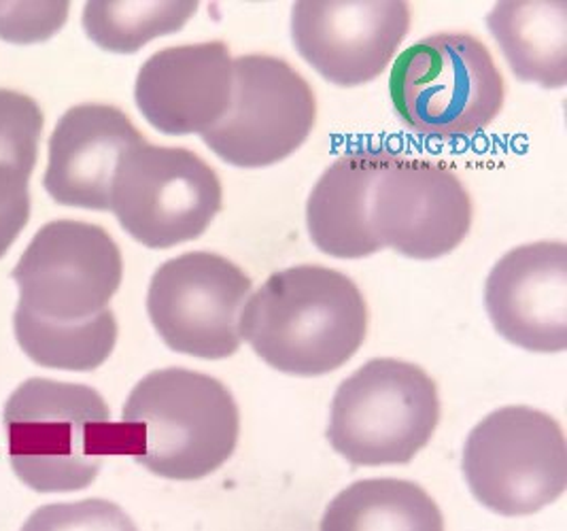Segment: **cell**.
<instances>
[{
  "label": "cell",
  "instance_id": "e0dca14e",
  "mask_svg": "<svg viewBox=\"0 0 567 531\" xmlns=\"http://www.w3.org/2000/svg\"><path fill=\"white\" fill-rule=\"evenodd\" d=\"M487 28L516 79L561 90L567 83L566 0L495 2Z\"/></svg>",
  "mask_w": 567,
  "mask_h": 531
},
{
  "label": "cell",
  "instance_id": "ac0fdd59",
  "mask_svg": "<svg viewBox=\"0 0 567 531\" xmlns=\"http://www.w3.org/2000/svg\"><path fill=\"white\" fill-rule=\"evenodd\" d=\"M319 531H444V517L416 482L365 479L336 496Z\"/></svg>",
  "mask_w": 567,
  "mask_h": 531
},
{
  "label": "cell",
  "instance_id": "8992f818",
  "mask_svg": "<svg viewBox=\"0 0 567 531\" xmlns=\"http://www.w3.org/2000/svg\"><path fill=\"white\" fill-rule=\"evenodd\" d=\"M462 468L483 507L502 517H527L566 491V436L538 408L504 406L470 431Z\"/></svg>",
  "mask_w": 567,
  "mask_h": 531
},
{
  "label": "cell",
  "instance_id": "52a82bcc",
  "mask_svg": "<svg viewBox=\"0 0 567 531\" xmlns=\"http://www.w3.org/2000/svg\"><path fill=\"white\" fill-rule=\"evenodd\" d=\"M221 203V181L198 153L145 141L122 155L109 211L143 247L171 249L203 236Z\"/></svg>",
  "mask_w": 567,
  "mask_h": 531
},
{
  "label": "cell",
  "instance_id": "7402d4cb",
  "mask_svg": "<svg viewBox=\"0 0 567 531\" xmlns=\"http://www.w3.org/2000/svg\"><path fill=\"white\" fill-rule=\"evenodd\" d=\"M22 531H138L124 508L90 498L69 504L37 508Z\"/></svg>",
  "mask_w": 567,
  "mask_h": 531
},
{
  "label": "cell",
  "instance_id": "6da1fadb",
  "mask_svg": "<svg viewBox=\"0 0 567 531\" xmlns=\"http://www.w3.org/2000/svg\"><path fill=\"white\" fill-rule=\"evenodd\" d=\"M238 329L270 368L291 377H323L360 351L368 306L353 278L302 264L272 273L251 294Z\"/></svg>",
  "mask_w": 567,
  "mask_h": 531
},
{
  "label": "cell",
  "instance_id": "9c48e42d",
  "mask_svg": "<svg viewBox=\"0 0 567 531\" xmlns=\"http://www.w3.org/2000/svg\"><path fill=\"white\" fill-rule=\"evenodd\" d=\"M124 277L117 243L96 224L50 222L34 234L11 278L20 287L18 308L55 321H87L109 308Z\"/></svg>",
  "mask_w": 567,
  "mask_h": 531
},
{
  "label": "cell",
  "instance_id": "ba28073f",
  "mask_svg": "<svg viewBox=\"0 0 567 531\" xmlns=\"http://www.w3.org/2000/svg\"><path fill=\"white\" fill-rule=\"evenodd\" d=\"M233 102L226 118L203 134L210 152L238 169L284 162L305 145L317 122L309 81L268 53L233 60Z\"/></svg>",
  "mask_w": 567,
  "mask_h": 531
},
{
  "label": "cell",
  "instance_id": "4fadbf2b",
  "mask_svg": "<svg viewBox=\"0 0 567 531\" xmlns=\"http://www.w3.org/2000/svg\"><path fill=\"white\" fill-rule=\"evenodd\" d=\"M485 306L511 345L534 354L566 351V243L540 241L502 255L485 283Z\"/></svg>",
  "mask_w": 567,
  "mask_h": 531
},
{
  "label": "cell",
  "instance_id": "7c38bea8",
  "mask_svg": "<svg viewBox=\"0 0 567 531\" xmlns=\"http://www.w3.org/2000/svg\"><path fill=\"white\" fill-rule=\"evenodd\" d=\"M409 28L411 7L402 0H305L291 9L293 48L340 88H358L381 75Z\"/></svg>",
  "mask_w": 567,
  "mask_h": 531
},
{
  "label": "cell",
  "instance_id": "7a4b0ae2",
  "mask_svg": "<svg viewBox=\"0 0 567 531\" xmlns=\"http://www.w3.org/2000/svg\"><path fill=\"white\" fill-rule=\"evenodd\" d=\"M120 453L166 481H200L238 445L240 412L215 377L162 368L138 380L122 412Z\"/></svg>",
  "mask_w": 567,
  "mask_h": 531
},
{
  "label": "cell",
  "instance_id": "5bb4252c",
  "mask_svg": "<svg viewBox=\"0 0 567 531\" xmlns=\"http://www.w3.org/2000/svg\"><path fill=\"white\" fill-rule=\"evenodd\" d=\"M233 88V53L208 41L154 53L138 71L134 101L162 134H207L226 118Z\"/></svg>",
  "mask_w": 567,
  "mask_h": 531
},
{
  "label": "cell",
  "instance_id": "44dd1931",
  "mask_svg": "<svg viewBox=\"0 0 567 531\" xmlns=\"http://www.w3.org/2000/svg\"><path fill=\"white\" fill-rule=\"evenodd\" d=\"M196 0L185 2H113L92 0L83 9V30L101 50L130 55L157 37L179 32L198 11Z\"/></svg>",
  "mask_w": 567,
  "mask_h": 531
},
{
  "label": "cell",
  "instance_id": "8fae6325",
  "mask_svg": "<svg viewBox=\"0 0 567 531\" xmlns=\"http://www.w3.org/2000/svg\"><path fill=\"white\" fill-rule=\"evenodd\" d=\"M368 222L381 247L411 259H439L464 243L472 198L446 164L395 153L372 185Z\"/></svg>",
  "mask_w": 567,
  "mask_h": 531
},
{
  "label": "cell",
  "instance_id": "30bf717a",
  "mask_svg": "<svg viewBox=\"0 0 567 531\" xmlns=\"http://www.w3.org/2000/svg\"><path fill=\"white\" fill-rule=\"evenodd\" d=\"M249 294L251 277L228 257L189 252L155 270L147 313L168 349L226 359L240 349L238 319Z\"/></svg>",
  "mask_w": 567,
  "mask_h": 531
},
{
  "label": "cell",
  "instance_id": "277c9868",
  "mask_svg": "<svg viewBox=\"0 0 567 531\" xmlns=\"http://www.w3.org/2000/svg\"><path fill=\"white\" fill-rule=\"evenodd\" d=\"M504 76L483 41L439 32L402 51L391 69L389 96L414 134L455 141L493 124L504 106Z\"/></svg>",
  "mask_w": 567,
  "mask_h": 531
},
{
  "label": "cell",
  "instance_id": "9a60e30c",
  "mask_svg": "<svg viewBox=\"0 0 567 531\" xmlns=\"http://www.w3.org/2000/svg\"><path fill=\"white\" fill-rule=\"evenodd\" d=\"M145 141L117 106H73L58 120L50 136L43 185L53 203L109 211L111 181L122 155Z\"/></svg>",
  "mask_w": 567,
  "mask_h": 531
},
{
  "label": "cell",
  "instance_id": "ffe728a7",
  "mask_svg": "<svg viewBox=\"0 0 567 531\" xmlns=\"http://www.w3.org/2000/svg\"><path fill=\"white\" fill-rule=\"evenodd\" d=\"M13 331L20 349L39 366L69 372L101 368L117 343V319L113 310L79 321L55 324L16 308Z\"/></svg>",
  "mask_w": 567,
  "mask_h": 531
},
{
  "label": "cell",
  "instance_id": "3957f363",
  "mask_svg": "<svg viewBox=\"0 0 567 531\" xmlns=\"http://www.w3.org/2000/svg\"><path fill=\"white\" fill-rule=\"evenodd\" d=\"M2 426L16 477L37 493L81 491L120 453V428L87 385L28 379L7 400Z\"/></svg>",
  "mask_w": 567,
  "mask_h": 531
},
{
  "label": "cell",
  "instance_id": "2e32d148",
  "mask_svg": "<svg viewBox=\"0 0 567 531\" xmlns=\"http://www.w3.org/2000/svg\"><path fill=\"white\" fill-rule=\"evenodd\" d=\"M395 155L389 147H351L326 169L307 203L312 245L338 259H361L381 252L368 222L372 185Z\"/></svg>",
  "mask_w": 567,
  "mask_h": 531
},
{
  "label": "cell",
  "instance_id": "d6986e66",
  "mask_svg": "<svg viewBox=\"0 0 567 531\" xmlns=\"http://www.w3.org/2000/svg\"><path fill=\"white\" fill-rule=\"evenodd\" d=\"M43 124L39 102L16 90H0V257L30 219L28 183L37 166Z\"/></svg>",
  "mask_w": 567,
  "mask_h": 531
},
{
  "label": "cell",
  "instance_id": "603a6c76",
  "mask_svg": "<svg viewBox=\"0 0 567 531\" xmlns=\"http://www.w3.org/2000/svg\"><path fill=\"white\" fill-rule=\"evenodd\" d=\"M71 2H0V39L32 45L52 39L64 25Z\"/></svg>",
  "mask_w": 567,
  "mask_h": 531
},
{
  "label": "cell",
  "instance_id": "5b68a950",
  "mask_svg": "<svg viewBox=\"0 0 567 531\" xmlns=\"http://www.w3.org/2000/svg\"><path fill=\"white\" fill-rule=\"evenodd\" d=\"M434 379L402 359L377 357L336 389L328 440L353 466H402L439 428Z\"/></svg>",
  "mask_w": 567,
  "mask_h": 531
}]
</instances>
